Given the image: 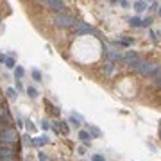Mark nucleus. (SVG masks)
<instances>
[{
	"instance_id": "f257e3e1",
	"label": "nucleus",
	"mask_w": 161,
	"mask_h": 161,
	"mask_svg": "<svg viewBox=\"0 0 161 161\" xmlns=\"http://www.w3.org/2000/svg\"><path fill=\"white\" fill-rule=\"evenodd\" d=\"M54 22H56V25H59V27H73V23L77 22L72 14H66V13H57L56 16H54Z\"/></svg>"
},
{
	"instance_id": "f03ea898",
	"label": "nucleus",
	"mask_w": 161,
	"mask_h": 161,
	"mask_svg": "<svg viewBox=\"0 0 161 161\" xmlns=\"http://www.w3.org/2000/svg\"><path fill=\"white\" fill-rule=\"evenodd\" d=\"M18 142V133L14 127H9L5 131H0V143H11L14 145Z\"/></svg>"
},
{
	"instance_id": "7ed1b4c3",
	"label": "nucleus",
	"mask_w": 161,
	"mask_h": 161,
	"mask_svg": "<svg viewBox=\"0 0 161 161\" xmlns=\"http://www.w3.org/2000/svg\"><path fill=\"white\" fill-rule=\"evenodd\" d=\"M143 75H151V77H156V73L160 72V65H156V63H143V66H142V70H140Z\"/></svg>"
},
{
	"instance_id": "20e7f679",
	"label": "nucleus",
	"mask_w": 161,
	"mask_h": 161,
	"mask_svg": "<svg viewBox=\"0 0 161 161\" xmlns=\"http://www.w3.org/2000/svg\"><path fill=\"white\" fill-rule=\"evenodd\" d=\"M73 30H75V34H90V32H93V34H99L97 30H93L88 23H84V22H75L73 23Z\"/></svg>"
},
{
	"instance_id": "39448f33",
	"label": "nucleus",
	"mask_w": 161,
	"mask_h": 161,
	"mask_svg": "<svg viewBox=\"0 0 161 161\" xmlns=\"http://www.w3.org/2000/svg\"><path fill=\"white\" fill-rule=\"evenodd\" d=\"M43 5H47V7H50L57 13H65V4L59 2V0H47V2H43Z\"/></svg>"
},
{
	"instance_id": "423d86ee",
	"label": "nucleus",
	"mask_w": 161,
	"mask_h": 161,
	"mask_svg": "<svg viewBox=\"0 0 161 161\" xmlns=\"http://www.w3.org/2000/svg\"><path fill=\"white\" fill-rule=\"evenodd\" d=\"M104 54H106L108 61H111V63H118V61H122V56H120L118 52H113V50H108V48H104Z\"/></svg>"
},
{
	"instance_id": "0eeeda50",
	"label": "nucleus",
	"mask_w": 161,
	"mask_h": 161,
	"mask_svg": "<svg viewBox=\"0 0 161 161\" xmlns=\"http://www.w3.org/2000/svg\"><path fill=\"white\" fill-rule=\"evenodd\" d=\"M136 59H138V54H134V52H127V54L122 57V61H124L127 66H131V65H133V61H136Z\"/></svg>"
},
{
	"instance_id": "6e6552de",
	"label": "nucleus",
	"mask_w": 161,
	"mask_h": 161,
	"mask_svg": "<svg viewBox=\"0 0 161 161\" xmlns=\"http://www.w3.org/2000/svg\"><path fill=\"white\" fill-rule=\"evenodd\" d=\"M113 70H115V63H111V61H106V63H104V72L109 75V73H113Z\"/></svg>"
},
{
	"instance_id": "1a4fd4ad",
	"label": "nucleus",
	"mask_w": 161,
	"mask_h": 161,
	"mask_svg": "<svg viewBox=\"0 0 161 161\" xmlns=\"http://www.w3.org/2000/svg\"><path fill=\"white\" fill-rule=\"evenodd\" d=\"M30 143L36 145V147H38V145H45V143H48V138H47V136H45V138H34V140H30Z\"/></svg>"
},
{
	"instance_id": "9d476101",
	"label": "nucleus",
	"mask_w": 161,
	"mask_h": 161,
	"mask_svg": "<svg viewBox=\"0 0 161 161\" xmlns=\"http://www.w3.org/2000/svg\"><path fill=\"white\" fill-rule=\"evenodd\" d=\"M79 140L84 142V143H88L90 142V133L88 131H79Z\"/></svg>"
},
{
	"instance_id": "9b49d317",
	"label": "nucleus",
	"mask_w": 161,
	"mask_h": 161,
	"mask_svg": "<svg viewBox=\"0 0 161 161\" xmlns=\"http://www.w3.org/2000/svg\"><path fill=\"white\" fill-rule=\"evenodd\" d=\"M133 7H134L138 13H142L143 9H147V4H145V2H134V4H133Z\"/></svg>"
},
{
	"instance_id": "f8f14e48",
	"label": "nucleus",
	"mask_w": 161,
	"mask_h": 161,
	"mask_svg": "<svg viewBox=\"0 0 161 161\" xmlns=\"http://www.w3.org/2000/svg\"><path fill=\"white\" fill-rule=\"evenodd\" d=\"M88 133H90V134H93V138H99V136H100V129H99V127H95V125H90Z\"/></svg>"
},
{
	"instance_id": "ddd939ff",
	"label": "nucleus",
	"mask_w": 161,
	"mask_h": 161,
	"mask_svg": "<svg viewBox=\"0 0 161 161\" xmlns=\"http://www.w3.org/2000/svg\"><path fill=\"white\" fill-rule=\"evenodd\" d=\"M129 23H131L133 27H140V25H142V20H140L138 16H133V18H129Z\"/></svg>"
},
{
	"instance_id": "4468645a",
	"label": "nucleus",
	"mask_w": 161,
	"mask_h": 161,
	"mask_svg": "<svg viewBox=\"0 0 161 161\" xmlns=\"http://www.w3.org/2000/svg\"><path fill=\"white\" fill-rule=\"evenodd\" d=\"M27 95H29L30 99H36V97H38V90L32 88V86H29V88H27Z\"/></svg>"
},
{
	"instance_id": "2eb2a0df",
	"label": "nucleus",
	"mask_w": 161,
	"mask_h": 161,
	"mask_svg": "<svg viewBox=\"0 0 161 161\" xmlns=\"http://www.w3.org/2000/svg\"><path fill=\"white\" fill-rule=\"evenodd\" d=\"M5 95H7V99H14V97H16L14 88H7V90H5Z\"/></svg>"
},
{
	"instance_id": "dca6fc26",
	"label": "nucleus",
	"mask_w": 161,
	"mask_h": 161,
	"mask_svg": "<svg viewBox=\"0 0 161 161\" xmlns=\"http://www.w3.org/2000/svg\"><path fill=\"white\" fill-rule=\"evenodd\" d=\"M14 73H16V79H22V77H23V73H25V70H23L22 66H18V68L14 70Z\"/></svg>"
},
{
	"instance_id": "f3484780",
	"label": "nucleus",
	"mask_w": 161,
	"mask_h": 161,
	"mask_svg": "<svg viewBox=\"0 0 161 161\" xmlns=\"http://www.w3.org/2000/svg\"><path fill=\"white\" fill-rule=\"evenodd\" d=\"M4 63H5V66H7V68H13V66H14V59H13V57H5V61H4Z\"/></svg>"
},
{
	"instance_id": "a211bd4d",
	"label": "nucleus",
	"mask_w": 161,
	"mask_h": 161,
	"mask_svg": "<svg viewBox=\"0 0 161 161\" xmlns=\"http://www.w3.org/2000/svg\"><path fill=\"white\" fill-rule=\"evenodd\" d=\"M32 77H34V79H36V81H41V72H39V70H36V68H34V70H32Z\"/></svg>"
},
{
	"instance_id": "6ab92c4d",
	"label": "nucleus",
	"mask_w": 161,
	"mask_h": 161,
	"mask_svg": "<svg viewBox=\"0 0 161 161\" xmlns=\"http://www.w3.org/2000/svg\"><path fill=\"white\" fill-rule=\"evenodd\" d=\"M59 127H61V131H63L65 134H68V125H66V122L61 120V122H59Z\"/></svg>"
},
{
	"instance_id": "aec40b11",
	"label": "nucleus",
	"mask_w": 161,
	"mask_h": 161,
	"mask_svg": "<svg viewBox=\"0 0 161 161\" xmlns=\"http://www.w3.org/2000/svg\"><path fill=\"white\" fill-rule=\"evenodd\" d=\"M68 122H70V124H72V125H75V127H79V124H81V122H79V120H77V118H75V116H73V115H72V116H70V120H68Z\"/></svg>"
},
{
	"instance_id": "412c9836",
	"label": "nucleus",
	"mask_w": 161,
	"mask_h": 161,
	"mask_svg": "<svg viewBox=\"0 0 161 161\" xmlns=\"http://www.w3.org/2000/svg\"><path fill=\"white\" fill-rule=\"evenodd\" d=\"M152 23V20L151 18H145V20H142V27H149Z\"/></svg>"
},
{
	"instance_id": "4be33fe9",
	"label": "nucleus",
	"mask_w": 161,
	"mask_h": 161,
	"mask_svg": "<svg viewBox=\"0 0 161 161\" xmlns=\"http://www.w3.org/2000/svg\"><path fill=\"white\" fill-rule=\"evenodd\" d=\"M41 129H45V131H48V129H50V124H48V122L45 120V122L41 124Z\"/></svg>"
},
{
	"instance_id": "5701e85b",
	"label": "nucleus",
	"mask_w": 161,
	"mask_h": 161,
	"mask_svg": "<svg viewBox=\"0 0 161 161\" xmlns=\"http://www.w3.org/2000/svg\"><path fill=\"white\" fill-rule=\"evenodd\" d=\"M77 152H79V154L82 156V154L86 152V147H84V145H81V147H77Z\"/></svg>"
},
{
	"instance_id": "b1692460",
	"label": "nucleus",
	"mask_w": 161,
	"mask_h": 161,
	"mask_svg": "<svg viewBox=\"0 0 161 161\" xmlns=\"http://www.w3.org/2000/svg\"><path fill=\"white\" fill-rule=\"evenodd\" d=\"M91 161H104V158H102V156H99V154H95V156L91 158Z\"/></svg>"
},
{
	"instance_id": "393cba45",
	"label": "nucleus",
	"mask_w": 161,
	"mask_h": 161,
	"mask_svg": "<svg viewBox=\"0 0 161 161\" xmlns=\"http://www.w3.org/2000/svg\"><path fill=\"white\" fill-rule=\"evenodd\" d=\"M120 5H122L124 9H127V7H131V4H129V2H120Z\"/></svg>"
},
{
	"instance_id": "a878e982",
	"label": "nucleus",
	"mask_w": 161,
	"mask_h": 161,
	"mask_svg": "<svg viewBox=\"0 0 161 161\" xmlns=\"http://www.w3.org/2000/svg\"><path fill=\"white\" fill-rule=\"evenodd\" d=\"M16 88H18V90H22V88H23V86H22V82H20V79H16Z\"/></svg>"
},
{
	"instance_id": "bb28decb",
	"label": "nucleus",
	"mask_w": 161,
	"mask_h": 161,
	"mask_svg": "<svg viewBox=\"0 0 161 161\" xmlns=\"http://www.w3.org/2000/svg\"><path fill=\"white\" fill-rule=\"evenodd\" d=\"M39 161H47V156H45V154H43V152H41V154H39Z\"/></svg>"
},
{
	"instance_id": "cd10ccee",
	"label": "nucleus",
	"mask_w": 161,
	"mask_h": 161,
	"mask_svg": "<svg viewBox=\"0 0 161 161\" xmlns=\"http://www.w3.org/2000/svg\"><path fill=\"white\" fill-rule=\"evenodd\" d=\"M27 129H29V131H34V129H36V127H34V125H32V124H27Z\"/></svg>"
},
{
	"instance_id": "c85d7f7f",
	"label": "nucleus",
	"mask_w": 161,
	"mask_h": 161,
	"mask_svg": "<svg viewBox=\"0 0 161 161\" xmlns=\"http://www.w3.org/2000/svg\"><path fill=\"white\" fill-rule=\"evenodd\" d=\"M160 14H161V7H160Z\"/></svg>"
},
{
	"instance_id": "c756f323",
	"label": "nucleus",
	"mask_w": 161,
	"mask_h": 161,
	"mask_svg": "<svg viewBox=\"0 0 161 161\" xmlns=\"http://www.w3.org/2000/svg\"><path fill=\"white\" fill-rule=\"evenodd\" d=\"M0 97H2V95H0Z\"/></svg>"
}]
</instances>
